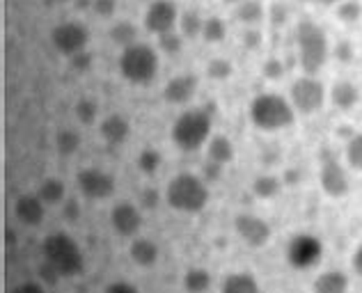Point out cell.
Returning a JSON list of instances; mask_svg holds the SVG:
<instances>
[{"instance_id": "cell-27", "label": "cell", "mask_w": 362, "mask_h": 293, "mask_svg": "<svg viewBox=\"0 0 362 293\" xmlns=\"http://www.w3.org/2000/svg\"><path fill=\"white\" fill-rule=\"evenodd\" d=\"M110 37H112V42L119 44V46H133V44H138L136 42V37H138V30H136V25L129 23V21H119L112 25V30H110Z\"/></svg>"}, {"instance_id": "cell-35", "label": "cell", "mask_w": 362, "mask_h": 293, "mask_svg": "<svg viewBox=\"0 0 362 293\" xmlns=\"http://www.w3.org/2000/svg\"><path fill=\"white\" fill-rule=\"evenodd\" d=\"M181 40H184V37L177 35V32L158 35V49L163 51L165 55H177L181 51Z\"/></svg>"}, {"instance_id": "cell-6", "label": "cell", "mask_w": 362, "mask_h": 293, "mask_svg": "<svg viewBox=\"0 0 362 293\" xmlns=\"http://www.w3.org/2000/svg\"><path fill=\"white\" fill-rule=\"evenodd\" d=\"M119 71L127 80L136 85H145L158 71V55L147 44H133L122 51Z\"/></svg>"}, {"instance_id": "cell-5", "label": "cell", "mask_w": 362, "mask_h": 293, "mask_svg": "<svg viewBox=\"0 0 362 293\" xmlns=\"http://www.w3.org/2000/svg\"><path fill=\"white\" fill-rule=\"evenodd\" d=\"M296 40H298V60L303 71L308 76L317 73L328 60V37L323 32V28H319L312 21H300Z\"/></svg>"}, {"instance_id": "cell-39", "label": "cell", "mask_w": 362, "mask_h": 293, "mask_svg": "<svg viewBox=\"0 0 362 293\" xmlns=\"http://www.w3.org/2000/svg\"><path fill=\"white\" fill-rule=\"evenodd\" d=\"M92 5H94V12H97L99 16H103V18L115 14V7H117L115 0H92Z\"/></svg>"}, {"instance_id": "cell-33", "label": "cell", "mask_w": 362, "mask_h": 293, "mask_svg": "<svg viewBox=\"0 0 362 293\" xmlns=\"http://www.w3.org/2000/svg\"><path fill=\"white\" fill-rule=\"evenodd\" d=\"M337 16L346 23H356L362 16V5L358 3V0H341L339 7H337Z\"/></svg>"}, {"instance_id": "cell-48", "label": "cell", "mask_w": 362, "mask_h": 293, "mask_svg": "<svg viewBox=\"0 0 362 293\" xmlns=\"http://www.w3.org/2000/svg\"><path fill=\"white\" fill-rule=\"evenodd\" d=\"M221 169H223V165H218V163H214V160H206V165H204V174H206V179L209 181H218L221 179Z\"/></svg>"}, {"instance_id": "cell-50", "label": "cell", "mask_w": 362, "mask_h": 293, "mask_svg": "<svg viewBox=\"0 0 362 293\" xmlns=\"http://www.w3.org/2000/svg\"><path fill=\"white\" fill-rule=\"evenodd\" d=\"M341 0H317V5H337Z\"/></svg>"}, {"instance_id": "cell-46", "label": "cell", "mask_w": 362, "mask_h": 293, "mask_svg": "<svg viewBox=\"0 0 362 293\" xmlns=\"http://www.w3.org/2000/svg\"><path fill=\"white\" fill-rule=\"evenodd\" d=\"M40 273H42V280H44V282H49V285H55V282H58V280L62 277L60 273L55 270V268L51 266V263H46V261H44V266L40 268Z\"/></svg>"}, {"instance_id": "cell-21", "label": "cell", "mask_w": 362, "mask_h": 293, "mask_svg": "<svg viewBox=\"0 0 362 293\" xmlns=\"http://www.w3.org/2000/svg\"><path fill=\"white\" fill-rule=\"evenodd\" d=\"M206 156L218 165H227L234 160V145L230 138L225 136H214L206 145Z\"/></svg>"}, {"instance_id": "cell-16", "label": "cell", "mask_w": 362, "mask_h": 293, "mask_svg": "<svg viewBox=\"0 0 362 293\" xmlns=\"http://www.w3.org/2000/svg\"><path fill=\"white\" fill-rule=\"evenodd\" d=\"M197 90V78L190 73H179L173 80L165 85L163 97L168 103H175V106H181V103H188L193 99V94Z\"/></svg>"}, {"instance_id": "cell-10", "label": "cell", "mask_w": 362, "mask_h": 293, "mask_svg": "<svg viewBox=\"0 0 362 293\" xmlns=\"http://www.w3.org/2000/svg\"><path fill=\"white\" fill-rule=\"evenodd\" d=\"M234 227H236V234L241 236V241L245 245H250V248H264L273 236L271 225L252 213H239L234 220Z\"/></svg>"}, {"instance_id": "cell-1", "label": "cell", "mask_w": 362, "mask_h": 293, "mask_svg": "<svg viewBox=\"0 0 362 293\" xmlns=\"http://www.w3.org/2000/svg\"><path fill=\"white\" fill-rule=\"evenodd\" d=\"M42 254H44V261L51 263L62 277H76L85 266L78 243H76L69 234H62V232H55L44 241Z\"/></svg>"}, {"instance_id": "cell-11", "label": "cell", "mask_w": 362, "mask_h": 293, "mask_svg": "<svg viewBox=\"0 0 362 293\" xmlns=\"http://www.w3.org/2000/svg\"><path fill=\"white\" fill-rule=\"evenodd\" d=\"M51 40L55 44V49L71 58V55L81 53L85 49L90 35H88V28H83L81 23H60L58 28H53Z\"/></svg>"}, {"instance_id": "cell-19", "label": "cell", "mask_w": 362, "mask_h": 293, "mask_svg": "<svg viewBox=\"0 0 362 293\" xmlns=\"http://www.w3.org/2000/svg\"><path fill=\"white\" fill-rule=\"evenodd\" d=\"M330 99L332 103L339 108V110H351L358 103L360 99V92L354 83H349V80H339L332 85V90H330Z\"/></svg>"}, {"instance_id": "cell-49", "label": "cell", "mask_w": 362, "mask_h": 293, "mask_svg": "<svg viewBox=\"0 0 362 293\" xmlns=\"http://www.w3.org/2000/svg\"><path fill=\"white\" fill-rule=\"evenodd\" d=\"M351 263H354V270L362 277V245L354 252V259H351Z\"/></svg>"}, {"instance_id": "cell-12", "label": "cell", "mask_w": 362, "mask_h": 293, "mask_svg": "<svg viewBox=\"0 0 362 293\" xmlns=\"http://www.w3.org/2000/svg\"><path fill=\"white\" fill-rule=\"evenodd\" d=\"M177 25V7L173 0H154L145 14V28L154 35L173 32Z\"/></svg>"}, {"instance_id": "cell-8", "label": "cell", "mask_w": 362, "mask_h": 293, "mask_svg": "<svg viewBox=\"0 0 362 293\" xmlns=\"http://www.w3.org/2000/svg\"><path fill=\"white\" fill-rule=\"evenodd\" d=\"M321 252H323V245L317 236L298 234V236H293L291 243H289L287 259L293 268H312L319 263Z\"/></svg>"}, {"instance_id": "cell-2", "label": "cell", "mask_w": 362, "mask_h": 293, "mask_svg": "<svg viewBox=\"0 0 362 293\" xmlns=\"http://www.w3.org/2000/svg\"><path fill=\"white\" fill-rule=\"evenodd\" d=\"M168 204L181 213H197L202 211L209 202V188L204 179H199L190 172L177 174L168 184Z\"/></svg>"}, {"instance_id": "cell-47", "label": "cell", "mask_w": 362, "mask_h": 293, "mask_svg": "<svg viewBox=\"0 0 362 293\" xmlns=\"http://www.w3.org/2000/svg\"><path fill=\"white\" fill-rule=\"evenodd\" d=\"M12 293H46V291L42 285H37V282H23V285L14 287Z\"/></svg>"}, {"instance_id": "cell-38", "label": "cell", "mask_w": 362, "mask_h": 293, "mask_svg": "<svg viewBox=\"0 0 362 293\" xmlns=\"http://www.w3.org/2000/svg\"><path fill=\"white\" fill-rule=\"evenodd\" d=\"M262 71H264L266 78L278 80V78H282V73H284V64H282V60H278V58H271V60H266V62H264Z\"/></svg>"}, {"instance_id": "cell-17", "label": "cell", "mask_w": 362, "mask_h": 293, "mask_svg": "<svg viewBox=\"0 0 362 293\" xmlns=\"http://www.w3.org/2000/svg\"><path fill=\"white\" fill-rule=\"evenodd\" d=\"M99 133H101V138L106 140V143H108L110 147L127 143V138H129V133H131L129 119H127V117H122V115H108L106 119L101 121Z\"/></svg>"}, {"instance_id": "cell-20", "label": "cell", "mask_w": 362, "mask_h": 293, "mask_svg": "<svg viewBox=\"0 0 362 293\" xmlns=\"http://www.w3.org/2000/svg\"><path fill=\"white\" fill-rule=\"evenodd\" d=\"M349 277L339 270H328L314 280V293H346Z\"/></svg>"}, {"instance_id": "cell-41", "label": "cell", "mask_w": 362, "mask_h": 293, "mask_svg": "<svg viewBox=\"0 0 362 293\" xmlns=\"http://www.w3.org/2000/svg\"><path fill=\"white\" fill-rule=\"evenodd\" d=\"M90 64H92V55H90V53L81 51V53L71 55V67H74L76 71H85V69H90Z\"/></svg>"}, {"instance_id": "cell-54", "label": "cell", "mask_w": 362, "mask_h": 293, "mask_svg": "<svg viewBox=\"0 0 362 293\" xmlns=\"http://www.w3.org/2000/svg\"><path fill=\"white\" fill-rule=\"evenodd\" d=\"M300 3H317V0H300Z\"/></svg>"}, {"instance_id": "cell-26", "label": "cell", "mask_w": 362, "mask_h": 293, "mask_svg": "<svg viewBox=\"0 0 362 293\" xmlns=\"http://www.w3.org/2000/svg\"><path fill=\"white\" fill-rule=\"evenodd\" d=\"M179 28H181V35H184V37H190V40H195L197 35H202L204 21H202V16H199L197 12L188 9V12H184V14L179 16Z\"/></svg>"}, {"instance_id": "cell-44", "label": "cell", "mask_w": 362, "mask_h": 293, "mask_svg": "<svg viewBox=\"0 0 362 293\" xmlns=\"http://www.w3.org/2000/svg\"><path fill=\"white\" fill-rule=\"evenodd\" d=\"M262 44V32L259 30H245L243 32V46L245 49H259Z\"/></svg>"}, {"instance_id": "cell-23", "label": "cell", "mask_w": 362, "mask_h": 293, "mask_svg": "<svg viewBox=\"0 0 362 293\" xmlns=\"http://www.w3.org/2000/svg\"><path fill=\"white\" fill-rule=\"evenodd\" d=\"M42 197V202L44 204H49V206H58V204H62L64 202V195H66V191H64V184L60 181V179H44L42 181V186H40V193H37Z\"/></svg>"}, {"instance_id": "cell-25", "label": "cell", "mask_w": 362, "mask_h": 293, "mask_svg": "<svg viewBox=\"0 0 362 293\" xmlns=\"http://www.w3.org/2000/svg\"><path fill=\"white\" fill-rule=\"evenodd\" d=\"M280 179L278 177H273V174H262V177H257L255 179V184H252V193L257 197H262V200H271V197H275L280 193Z\"/></svg>"}, {"instance_id": "cell-22", "label": "cell", "mask_w": 362, "mask_h": 293, "mask_svg": "<svg viewBox=\"0 0 362 293\" xmlns=\"http://www.w3.org/2000/svg\"><path fill=\"white\" fill-rule=\"evenodd\" d=\"M223 293H262V289L250 273H232L223 282Z\"/></svg>"}, {"instance_id": "cell-36", "label": "cell", "mask_w": 362, "mask_h": 293, "mask_svg": "<svg viewBox=\"0 0 362 293\" xmlns=\"http://www.w3.org/2000/svg\"><path fill=\"white\" fill-rule=\"evenodd\" d=\"M76 115H78V119L83 121V124H94V119H97V103L94 101H88L83 99L78 101V106H76Z\"/></svg>"}, {"instance_id": "cell-14", "label": "cell", "mask_w": 362, "mask_h": 293, "mask_svg": "<svg viewBox=\"0 0 362 293\" xmlns=\"http://www.w3.org/2000/svg\"><path fill=\"white\" fill-rule=\"evenodd\" d=\"M319 181H321V188L323 193L330 195V197H344L349 193V174L344 172V167H341L335 158H326L321 165V174H319Z\"/></svg>"}, {"instance_id": "cell-4", "label": "cell", "mask_w": 362, "mask_h": 293, "mask_svg": "<svg viewBox=\"0 0 362 293\" xmlns=\"http://www.w3.org/2000/svg\"><path fill=\"white\" fill-rule=\"evenodd\" d=\"M250 119L262 131H282L293 124V106L280 94H259L250 103Z\"/></svg>"}, {"instance_id": "cell-30", "label": "cell", "mask_w": 362, "mask_h": 293, "mask_svg": "<svg viewBox=\"0 0 362 293\" xmlns=\"http://www.w3.org/2000/svg\"><path fill=\"white\" fill-rule=\"evenodd\" d=\"M160 163H163V156L158 154L156 149H142L140 151V156H138V167H140V172H145V174H154L156 169L160 167Z\"/></svg>"}, {"instance_id": "cell-13", "label": "cell", "mask_w": 362, "mask_h": 293, "mask_svg": "<svg viewBox=\"0 0 362 293\" xmlns=\"http://www.w3.org/2000/svg\"><path fill=\"white\" fill-rule=\"evenodd\" d=\"M110 222H112V229H115L119 236H124V239H133L142 227V213L136 204L119 202L112 206Z\"/></svg>"}, {"instance_id": "cell-45", "label": "cell", "mask_w": 362, "mask_h": 293, "mask_svg": "<svg viewBox=\"0 0 362 293\" xmlns=\"http://www.w3.org/2000/svg\"><path fill=\"white\" fill-rule=\"evenodd\" d=\"M335 55H337L339 62H351V60H354V49H351L349 42H341V44H337Z\"/></svg>"}, {"instance_id": "cell-40", "label": "cell", "mask_w": 362, "mask_h": 293, "mask_svg": "<svg viewBox=\"0 0 362 293\" xmlns=\"http://www.w3.org/2000/svg\"><path fill=\"white\" fill-rule=\"evenodd\" d=\"M269 16H271V21H273V25H282V23H287L289 9H287V7H284V5H280V3H275V5L271 7V12H269Z\"/></svg>"}, {"instance_id": "cell-29", "label": "cell", "mask_w": 362, "mask_h": 293, "mask_svg": "<svg viewBox=\"0 0 362 293\" xmlns=\"http://www.w3.org/2000/svg\"><path fill=\"white\" fill-rule=\"evenodd\" d=\"M55 147H58L62 156H69L81 147V136L76 133L74 128H62L60 133L55 136Z\"/></svg>"}, {"instance_id": "cell-53", "label": "cell", "mask_w": 362, "mask_h": 293, "mask_svg": "<svg viewBox=\"0 0 362 293\" xmlns=\"http://www.w3.org/2000/svg\"><path fill=\"white\" fill-rule=\"evenodd\" d=\"M46 3H62V0H46Z\"/></svg>"}, {"instance_id": "cell-52", "label": "cell", "mask_w": 362, "mask_h": 293, "mask_svg": "<svg viewBox=\"0 0 362 293\" xmlns=\"http://www.w3.org/2000/svg\"><path fill=\"white\" fill-rule=\"evenodd\" d=\"M225 3H230V5H232V3H243V0H225Z\"/></svg>"}, {"instance_id": "cell-28", "label": "cell", "mask_w": 362, "mask_h": 293, "mask_svg": "<svg viewBox=\"0 0 362 293\" xmlns=\"http://www.w3.org/2000/svg\"><path fill=\"white\" fill-rule=\"evenodd\" d=\"M236 18H239L241 23H257L264 18V7L259 0H243V3L239 5V9H236Z\"/></svg>"}, {"instance_id": "cell-24", "label": "cell", "mask_w": 362, "mask_h": 293, "mask_svg": "<svg viewBox=\"0 0 362 293\" xmlns=\"http://www.w3.org/2000/svg\"><path fill=\"white\" fill-rule=\"evenodd\" d=\"M211 287V275L206 268H190L184 275V289L188 293H206Z\"/></svg>"}, {"instance_id": "cell-43", "label": "cell", "mask_w": 362, "mask_h": 293, "mask_svg": "<svg viewBox=\"0 0 362 293\" xmlns=\"http://www.w3.org/2000/svg\"><path fill=\"white\" fill-rule=\"evenodd\" d=\"M103 293H138V289L131 285V282H110V285L103 289Z\"/></svg>"}, {"instance_id": "cell-34", "label": "cell", "mask_w": 362, "mask_h": 293, "mask_svg": "<svg viewBox=\"0 0 362 293\" xmlns=\"http://www.w3.org/2000/svg\"><path fill=\"white\" fill-rule=\"evenodd\" d=\"M346 160L354 169H362V133H356L346 145Z\"/></svg>"}, {"instance_id": "cell-31", "label": "cell", "mask_w": 362, "mask_h": 293, "mask_svg": "<svg viewBox=\"0 0 362 293\" xmlns=\"http://www.w3.org/2000/svg\"><path fill=\"white\" fill-rule=\"evenodd\" d=\"M225 32H227V28H225V23H223V18L211 16V18H206V21H204L202 37H204V40H206L209 44L223 42V40H225Z\"/></svg>"}, {"instance_id": "cell-15", "label": "cell", "mask_w": 362, "mask_h": 293, "mask_svg": "<svg viewBox=\"0 0 362 293\" xmlns=\"http://www.w3.org/2000/svg\"><path fill=\"white\" fill-rule=\"evenodd\" d=\"M16 218L28 227H40L46 213V204L42 202L40 195H21L14 204Z\"/></svg>"}, {"instance_id": "cell-37", "label": "cell", "mask_w": 362, "mask_h": 293, "mask_svg": "<svg viewBox=\"0 0 362 293\" xmlns=\"http://www.w3.org/2000/svg\"><path fill=\"white\" fill-rule=\"evenodd\" d=\"M160 202V193L156 191V188H145V191H140V209H156Z\"/></svg>"}, {"instance_id": "cell-18", "label": "cell", "mask_w": 362, "mask_h": 293, "mask_svg": "<svg viewBox=\"0 0 362 293\" xmlns=\"http://www.w3.org/2000/svg\"><path fill=\"white\" fill-rule=\"evenodd\" d=\"M129 254H131V261L136 263V266L149 268V266H154V263L158 261L160 250L151 239H142V236H140V239H133Z\"/></svg>"}, {"instance_id": "cell-7", "label": "cell", "mask_w": 362, "mask_h": 293, "mask_svg": "<svg viewBox=\"0 0 362 293\" xmlns=\"http://www.w3.org/2000/svg\"><path fill=\"white\" fill-rule=\"evenodd\" d=\"M326 101V90L314 76H303L291 85V106L303 115H314Z\"/></svg>"}, {"instance_id": "cell-9", "label": "cell", "mask_w": 362, "mask_h": 293, "mask_svg": "<svg viewBox=\"0 0 362 293\" xmlns=\"http://www.w3.org/2000/svg\"><path fill=\"white\" fill-rule=\"evenodd\" d=\"M76 181H78V191L88 197V200H108V197L115 193V179L97 167L81 169Z\"/></svg>"}, {"instance_id": "cell-42", "label": "cell", "mask_w": 362, "mask_h": 293, "mask_svg": "<svg viewBox=\"0 0 362 293\" xmlns=\"http://www.w3.org/2000/svg\"><path fill=\"white\" fill-rule=\"evenodd\" d=\"M62 213H64V218L69 220V222H76V220H78V215H81V204L71 197V200H66V202H64Z\"/></svg>"}, {"instance_id": "cell-3", "label": "cell", "mask_w": 362, "mask_h": 293, "mask_svg": "<svg viewBox=\"0 0 362 293\" xmlns=\"http://www.w3.org/2000/svg\"><path fill=\"white\" fill-rule=\"evenodd\" d=\"M211 136V112L204 108L186 110L173 124V143L181 151H197Z\"/></svg>"}, {"instance_id": "cell-51", "label": "cell", "mask_w": 362, "mask_h": 293, "mask_svg": "<svg viewBox=\"0 0 362 293\" xmlns=\"http://www.w3.org/2000/svg\"><path fill=\"white\" fill-rule=\"evenodd\" d=\"M76 7L83 9V7H90V0H76Z\"/></svg>"}, {"instance_id": "cell-32", "label": "cell", "mask_w": 362, "mask_h": 293, "mask_svg": "<svg viewBox=\"0 0 362 293\" xmlns=\"http://www.w3.org/2000/svg\"><path fill=\"white\" fill-rule=\"evenodd\" d=\"M206 73L211 76V78H216V80H225V78H230V76L234 73V67H232L230 60L214 58L211 62L206 64Z\"/></svg>"}]
</instances>
